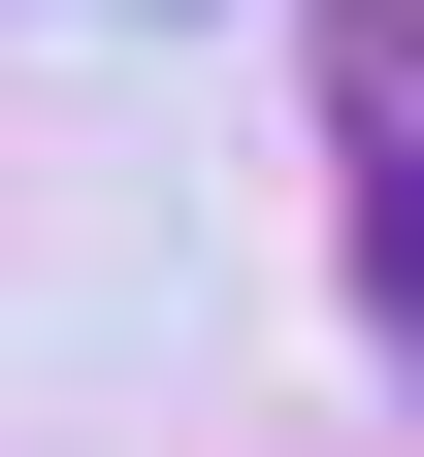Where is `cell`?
I'll return each instance as SVG.
<instances>
[{"label":"cell","mask_w":424,"mask_h":457,"mask_svg":"<svg viewBox=\"0 0 424 457\" xmlns=\"http://www.w3.org/2000/svg\"><path fill=\"white\" fill-rule=\"evenodd\" d=\"M327 196H359V327L424 360V0H327Z\"/></svg>","instance_id":"cell-1"}]
</instances>
